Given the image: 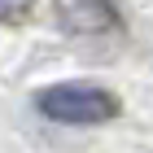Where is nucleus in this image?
Instances as JSON below:
<instances>
[{"label": "nucleus", "instance_id": "f257e3e1", "mask_svg": "<svg viewBox=\"0 0 153 153\" xmlns=\"http://www.w3.org/2000/svg\"><path fill=\"white\" fill-rule=\"evenodd\" d=\"M35 109L53 123H66V127H92V123L118 118L123 101L96 83H53V88L35 92Z\"/></svg>", "mask_w": 153, "mask_h": 153}, {"label": "nucleus", "instance_id": "f03ea898", "mask_svg": "<svg viewBox=\"0 0 153 153\" xmlns=\"http://www.w3.org/2000/svg\"><path fill=\"white\" fill-rule=\"evenodd\" d=\"M57 26L66 35H114L123 31V13L114 0H53Z\"/></svg>", "mask_w": 153, "mask_h": 153}, {"label": "nucleus", "instance_id": "7ed1b4c3", "mask_svg": "<svg viewBox=\"0 0 153 153\" xmlns=\"http://www.w3.org/2000/svg\"><path fill=\"white\" fill-rule=\"evenodd\" d=\"M31 9H35V0H0V26L22 22V18H26Z\"/></svg>", "mask_w": 153, "mask_h": 153}]
</instances>
